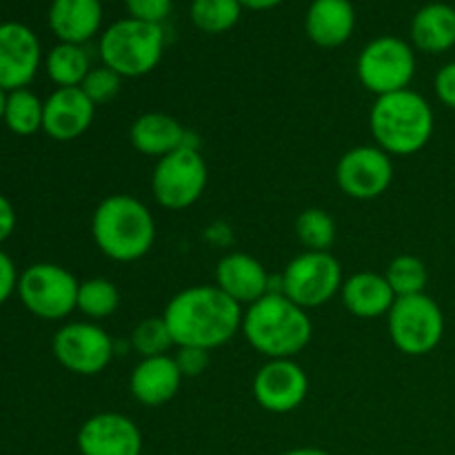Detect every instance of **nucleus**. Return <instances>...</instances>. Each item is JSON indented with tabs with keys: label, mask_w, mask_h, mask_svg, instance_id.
<instances>
[{
	"label": "nucleus",
	"mask_w": 455,
	"mask_h": 455,
	"mask_svg": "<svg viewBox=\"0 0 455 455\" xmlns=\"http://www.w3.org/2000/svg\"><path fill=\"white\" fill-rule=\"evenodd\" d=\"M244 307L216 284H196L178 291L164 307V323L176 347L213 351L234 340L243 329Z\"/></svg>",
	"instance_id": "obj_1"
},
{
	"label": "nucleus",
	"mask_w": 455,
	"mask_h": 455,
	"mask_svg": "<svg viewBox=\"0 0 455 455\" xmlns=\"http://www.w3.org/2000/svg\"><path fill=\"white\" fill-rule=\"evenodd\" d=\"M243 336L267 360L296 358L311 342L314 323L309 311L289 300L284 293L271 291L244 307Z\"/></svg>",
	"instance_id": "obj_2"
},
{
	"label": "nucleus",
	"mask_w": 455,
	"mask_h": 455,
	"mask_svg": "<svg viewBox=\"0 0 455 455\" xmlns=\"http://www.w3.org/2000/svg\"><path fill=\"white\" fill-rule=\"evenodd\" d=\"M92 235L102 256L127 265L140 260L154 249L156 218L136 196H107L93 209Z\"/></svg>",
	"instance_id": "obj_3"
},
{
	"label": "nucleus",
	"mask_w": 455,
	"mask_h": 455,
	"mask_svg": "<svg viewBox=\"0 0 455 455\" xmlns=\"http://www.w3.org/2000/svg\"><path fill=\"white\" fill-rule=\"evenodd\" d=\"M435 116L429 100L413 89L378 96L369 111V132L376 145L394 156H413L429 145Z\"/></svg>",
	"instance_id": "obj_4"
},
{
	"label": "nucleus",
	"mask_w": 455,
	"mask_h": 455,
	"mask_svg": "<svg viewBox=\"0 0 455 455\" xmlns=\"http://www.w3.org/2000/svg\"><path fill=\"white\" fill-rule=\"evenodd\" d=\"M167 47L164 25L120 18L111 22L98 40V56L102 65L123 78H142L160 65Z\"/></svg>",
	"instance_id": "obj_5"
},
{
	"label": "nucleus",
	"mask_w": 455,
	"mask_h": 455,
	"mask_svg": "<svg viewBox=\"0 0 455 455\" xmlns=\"http://www.w3.org/2000/svg\"><path fill=\"white\" fill-rule=\"evenodd\" d=\"M416 69V49L400 36H378L364 44L355 60L360 84L376 98L409 89Z\"/></svg>",
	"instance_id": "obj_6"
},
{
	"label": "nucleus",
	"mask_w": 455,
	"mask_h": 455,
	"mask_svg": "<svg viewBox=\"0 0 455 455\" xmlns=\"http://www.w3.org/2000/svg\"><path fill=\"white\" fill-rule=\"evenodd\" d=\"M80 280L56 262H36L18 280V298L31 315L49 323L69 318L78 302Z\"/></svg>",
	"instance_id": "obj_7"
},
{
	"label": "nucleus",
	"mask_w": 455,
	"mask_h": 455,
	"mask_svg": "<svg viewBox=\"0 0 455 455\" xmlns=\"http://www.w3.org/2000/svg\"><path fill=\"white\" fill-rule=\"evenodd\" d=\"M207 182L209 167L200 147H182L156 163L151 194L167 212H185L203 198Z\"/></svg>",
	"instance_id": "obj_8"
},
{
	"label": "nucleus",
	"mask_w": 455,
	"mask_h": 455,
	"mask_svg": "<svg viewBox=\"0 0 455 455\" xmlns=\"http://www.w3.org/2000/svg\"><path fill=\"white\" fill-rule=\"evenodd\" d=\"M387 331L395 349L404 355H427L444 336V314L427 293L395 298L387 314Z\"/></svg>",
	"instance_id": "obj_9"
},
{
	"label": "nucleus",
	"mask_w": 455,
	"mask_h": 455,
	"mask_svg": "<svg viewBox=\"0 0 455 455\" xmlns=\"http://www.w3.org/2000/svg\"><path fill=\"white\" fill-rule=\"evenodd\" d=\"M342 267L331 251H302L280 275V293L302 309H318L340 296Z\"/></svg>",
	"instance_id": "obj_10"
},
{
	"label": "nucleus",
	"mask_w": 455,
	"mask_h": 455,
	"mask_svg": "<svg viewBox=\"0 0 455 455\" xmlns=\"http://www.w3.org/2000/svg\"><path fill=\"white\" fill-rule=\"evenodd\" d=\"M52 354L69 373L92 378L105 371L116 358V340L98 323L74 320L53 333Z\"/></svg>",
	"instance_id": "obj_11"
},
{
	"label": "nucleus",
	"mask_w": 455,
	"mask_h": 455,
	"mask_svg": "<svg viewBox=\"0 0 455 455\" xmlns=\"http://www.w3.org/2000/svg\"><path fill=\"white\" fill-rule=\"evenodd\" d=\"M394 182V158L378 145H358L345 151L336 164V185L347 198L376 200Z\"/></svg>",
	"instance_id": "obj_12"
},
{
	"label": "nucleus",
	"mask_w": 455,
	"mask_h": 455,
	"mask_svg": "<svg viewBox=\"0 0 455 455\" xmlns=\"http://www.w3.org/2000/svg\"><path fill=\"white\" fill-rule=\"evenodd\" d=\"M253 400L269 413H291L305 404L309 395V376L296 358L267 360L253 376Z\"/></svg>",
	"instance_id": "obj_13"
},
{
	"label": "nucleus",
	"mask_w": 455,
	"mask_h": 455,
	"mask_svg": "<svg viewBox=\"0 0 455 455\" xmlns=\"http://www.w3.org/2000/svg\"><path fill=\"white\" fill-rule=\"evenodd\" d=\"M43 62V47L29 27L13 20L0 22V89L7 93L27 89Z\"/></svg>",
	"instance_id": "obj_14"
},
{
	"label": "nucleus",
	"mask_w": 455,
	"mask_h": 455,
	"mask_svg": "<svg viewBox=\"0 0 455 455\" xmlns=\"http://www.w3.org/2000/svg\"><path fill=\"white\" fill-rule=\"evenodd\" d=\"M80 455H142L136 422L118 411H100L80 425L76 435Z\"/></svg>",
	"instance_id": "obj_15"
},
{
	"label": "nucleus",
	"mask_w": 455,
	"mask_h": 455,
	"mask_svg": "<svg viewBox=\"0 0 455 455\" xmlns=\"http://www.w3.org/2000/svg\"><path fill=\"white\" fill-rule=\"evenodd\" d=\"M96 105L80 87H58L44 98L43 132L56 142L78 140L92 127Z\"/></svg>",
	"instance_id": "obj_16"
},
{
	"label": "nucleus",
	"mask_w": 455,
	"mask_h": 455,
	"mask_svg": "<svg viewBox=\"0 0 455 455\" xmlns=\"http://www.w3.org/2000/svg\"><path fill=\"white\" fill-rule=\"evenodd\" d=\"M271 275L258 258L244 251H231L216 265V287L231 300L249 307L262 296L271 293Z\"/></svg>",
	"instance_id": "obj_17"
},
{
	"label": "nucleus",
	"mask_w": 455,
	"mask_h": 455,
	"mask_svg": "<svg viewBox=\"0 0 455 455\" xmlns=\"http://www.w3.org/2000/svg\"><path fill=\"white\" fill-rule=\"evenodd\" d=\"M129 142L138 154L156 160L182 147H198V140L191 136V132H187L185 124L163 111H147L138 116L129 127Z\"/></svg>",
	"instance_id": "obj_18"
},
{
	"label": "nucleus",
	"mask_w": 455,
	"mask_h": 455,
	"mask_svg": "<svg viewBox=\"0 0 455 455\" xmlns=\"http://www.w3.org/2000/svg\"><path fill=\"white\" fill-rule=\"evenodd\" d=\"M182 373L178 369L173 355H154V358H140L129 376V391L133 400L145 407H163L172 403L180 391Z\"/></svg>",
	"instance_id": "obj_19"
},
{
	"label": "nucleus",
	"mask_w": 455,
	"mask_h": 455,
	"mask_svg": "<svg viewBox=\"0 0 455 455\" xmlns=\"http://www.w3.org/2000/svg\"><path fill=\"white\" fill-rule=\"evenodd\" d=\"M47 18L58 43L87 44L102 34V0H52Z\"/></svg>",
	"instance_id": "obj_20"
},
{
	"label": "nucleus",
	"mask_w": 455,
	"mask_h": 455,
	"mask_svg": "<svg viewBox=\"0 0 455 455\" xmlns=\"http://www.w3.org/2000/svg\"><path fill=\"white\" fill-rule=\"evenodd\" d=\"M355 29V7L351 0H311L305 31L314 44L336 49L349 43Z\"/></svg>",
	"instance_id": "obj_21"
},
{
	"label": "nucleus",
	"mask_w": 455,
	"mask_h": 455,
	"mask_svg": "<svg viewBox=\"0 0 455 455\" xmlns=\"http://www.w3.org/2000/svg\"><path fill=\"white\" fill-rule=\"evenodd\" d=\"M340 300L351 315L363 320L382 318L389 314L395 302L394 289L387 283L385 274L358 271L345 278L340 289Z\"/></svg>",
	"instance_id": "obj_22"
},
{
	"label": "nucleus",
	"mask_w": 455,
	"mask_h": 455,
	"mask_svg": "<svg viewBox=\"0 0 455 455\" xmlns=\"http://www.w3.org/2000/svg\"><path fill=\"white\" fill-rule=\"evenodd\" d=\"M411 44L418 52L438 53L455 47V7L447 3H429L416 12L409 27Z\"/></svg>",
	"instance_id": "obj_23"
},
{
	"label": "nucleus",
	"mask_w": 455,
	"mask_h": 455,
	"mask_svg": "<svg viewBox=\"0 0 455 455\" xmlns=\"http://www.w3.org/2000/svg\"><path fill=\"white\" fill-rule=\"evenodd\" d=\"M44 71L49 80L58 87H80L87 74L92 71V56L84 44L58 43L44 56Z\"/></svg>",
	"instance_id": "obj_24"
},
{
	"label": "nucleus",
	"mask_w": 455,
	"mask_h": 455,
	"mask_svg": "<svg viewBox=\"0 0 455 455\" xmlns=\"http://www.w3.org/2000/svg\"><path fill=\"white\" fill-rule=\"evenodd\" d=\"M44 118V100H40L38 93L27 89H16L7 93V107H4L3 124L16 136H34L43 132Z\"/></svg>",
	"instance_id": "obj_25"
},
{
	"label": "nucleus",
	"mask_w": 455,
	"mask_h": 455,
	"mask_svg": "<svg viewBox=\"0 0 455 455\" xmlns=\"http://www.w3.org/2000/svg\"><path fill=\"white\" fill-rule=\"evenodd\" d=\"M120 307V289L109 278H89L83 280L78 287V302L76 311L84 315L92 323L111 318Z\"/></svg>",
	"instance_id": "obj_26"
},
{
	"label": "nucleus",
	"mask_w": 455,
	"mask_h": 455,
	"mask_svg": "<svg viewBox=\"0 0 455 455\" xmlns=\"http://www.w3.org/2000/svg\"><path fill=\"white\" fill-rule=\"evenodd\" d=\"M243 9L240 0H191L189 16L200 31L218 36L238 25Z\"/></svg>",
	"instance_id": "obj_27"
},
{
	"label": "nucleus",
	"mask_w": 455,
	"mask_h": 455,
	"mask_svg": "<svg viewBox=\"0 0 455 455\" xmlns=\"http://www.w3.org/2000/svg\"><path fill=\"white\" fill-rule=\"evenodd\" d=\"M336 234V220L324 209L309 207L296 218V235L305 251H331Z\"/></svg>",
	"instance_id": "obj_28"
},
{
	"label": "nucleus",
	"mask_w": 455,
	"mask_h": 455,
	"mask_svg": "<svg viewBox=\"0 0 455 455\" xmlns=\"http://www.w3.org/2000/svg\"><path fill=\"white\" fill-rule=\"evenodd\" d=\"M385 278L389 287L394 289L395 298H407L425 293L429 271H427L425 262L420 258L411 256V253H403V256H395L387 265Z\"/></svg>",
	"instance_id": "obj_29"
},
{
	"label": "nucleus",
	"mask_w": 455,
	"mask_h": 455,
	"mask_svg": "<svg viewBox=\"0 0 455 455\" xmlns=\"http://www.w3.org/2000/svg\"><path fill=\"white\" fill-rule=\"evenodd\" d=\"M129 345H132L133 354H138L140 358L167 355L176 347L163 315H149V318L140 320L129 336Z\"/></svg>",
	"instance_id": "obj_30"
},
{
	"label": "nucleus",
	"mask_w": 455,
	"mask_h": 455,
	"mask_svg": "<svg viewBox=\"0 0 455 455\" xmlns=\"http://www.w3.org/2000/svg\"><path fill=\"white\" fill-rule=\"evenodd\" d=\"M123 76L116 74L114 69L105 65L92 67V71L87 74V78L83 80L80 89L84 92V96L93 102L96 107L109 105L111 100H116V96L123 89Z\"/></svg>",
	"instance_id": "obj_31"
},
{
	"label": "nucleus",
	"mask_w": 455,
	"mask_h": 455,
	"mask_svg": "<svg viewBox=\"0 0 455 455\" xmlns=\"http://www.w3.org/2000/svg\"><path fill=\"white\" fill-rule=\"evenodd\" d=\"M129 18L151 22V25H164L173 7V0H124Z\"/></svg>",
	"instance_id": "obj_32"
},
{
	"label": "nucleus",
	"mask_w": 455,
	"mask_h": 455,
	"mask_svg": "<svg viewBox=\"0 0 455 455\" xmlns=\"http://www.w3.org/2000/svg\"><path fill=\"white\" fill-rule=\"evenodd\" d=\"M173 360H176L182 378H198L212 364V351L200 349V347H176Z\"/></svg>",
	"instance_id": "obj_33"
},
{
	"label": "nucleus",
	"mask_w": 455,
	"mask_h": 455,
	"mask_svg": "<svg viewBox=\"0 0 455 455\" xmlns=\"http://www.w3.org/2000/svg\"><path fill=\"white\" fill-rule=\"evenodd\" d=\"M434 89L438 100L443 102L447 109L455 111V60L447 62L438 69L434 78Z\"/></svg>",
	"instance_id": "obj_34"
},
{
	"label": "nucleus",
	"mask_w": 455,
	"mask_h": 455,
	"mask_svg": "<svg viewBox=\"0 0 455 455\" xmlns=\"http://www.w3.org/2000/svg\"><path fill=\"white\" fill-rule=\"evenodd\" d=\"M18 280H20V274L16 269V262L7 251L0 249V307L18 291Z\"/></svg>",
	"instance_id": "obj_35"
},
{
	"label": "nucleus",
	"mask_w": 455,
	"mask_h": 455,
	"mask_svg": "<svg viewBox=\"0 0 455 455\" xmlns=\"http://www.w3.org/2000/svg\"><path fill=\"white\" fill-rule=\"evenodd\" d=\"M16 229V209L0 194V244L9 238Z\"/></svg>",
	"instance_id": "obj_36"
},
{
	"label": "nucleus",
	"mask_w": 455,
	"mask_h": 455,
	"mask_svg": "<svg viewBox=\"0 0 455 455\" xmlns=\"http://www.w3.org/2000/svg\"><path fill=\"white\" fill-rule=\"evenodd\" d=\"M283 3L284 0H240L244 9H251V12H267V9H274Z\"/></svg>",
	"instance_id": "obj_37"
},
{
	"label": "nucleus",
	"mask_w": 455,
	"mask_h": 455,
	"mask_svg": "<svg viewBox=\"0 0 455 455\" xmlns=\"http://www.w3.org/2000/svg\"><path fill=\"white\" fill-rule=\"evenodd\" d=\"M280 455H331V453L324 451V449H318V447H298V449H289V451H284Z\"/></svg>",
	"instance_id": "obj_38"
},
{
	"label": "nucleus",
	"mask_w": 455,
	"mask_h": 455,
	"mask_svg": "<svg viewBox=\"0 0 455 455\" xmlns=\"http://www.w3.org/2000/svg\"><path fill=\"white\" fill-rule=\"evenodd\" d=\"M4 107H7V92L0 89V123L4 120Z\"/></svg>",
	"instance_id": "obj_39"
}]
</instances>
